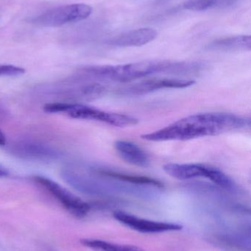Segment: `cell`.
I'll return each instance as SVG.
<instances>
[{
  "label": "cell",
  "instance_id": "8992f818",
  "mask_svg": "<svg viewBox=\"0 0 251 251\" xmlns=\"http://www.w3.org/2000/svg\"><path fill=\"white\" fill-rule=\"evenodd\" d=\"M34 181L51 195L74 218L81 219L90 212L91 206L86 202L62 187L56 181L41 176L34 177Z\"/></svg>",
  "mask_w": 251,
  "mask_h": 251
},
{
  "label": "cell",
  "instance_id": "ba28073f",
  "mask_svg": "<svg viewBox=\"0 0 251 251\" xmlns=\"http://www.w3.org/2000/svg\"><path fill=\"white\" fill-rule=\"evenodd\" d=\"M195 83L193 79H173V78H153L133 84L121 90L122 94L141 96L166 88H186Z\"/></svg>",
  "mask_w": 251,
  "mask_h": 251
},
{
  "label": "cell",
  "instance_id": "e0dca14e",
  "mask_svg": "<svg viewBox=\"0 0 251 251\" xmlns=\"http://www.w3.org/2000/svg\"><path fill=\"white\" fill-rule=\"evenodd\" d=\"M6 143V137L4 134H3L1 130L0 129V146H4Z\"/></svg>",
  "mask_w": 251,
  "mask_h": 251
},
{
  "label": "cell",
  "instance_id": "6da1fadb",
  "mask_svg": "<svg viewBox=\"0 0 251 251\" xmlns=\"http://www.w3.org/2000/svg\"><path fill=\"white\" fill-rule=\"evenodd\" d=\"M249 125L245 118L231 113H198L183 118L166 127L141 135L147 141L163 142L193 140L245 128Z\"/></svg>",
  "mask_w": 251,
  "mask_h": 251
},
{
  "label": "cell",
  "instance_id": "8fae6325",
  "mask_svg": "<svg viewBox=\"0 0 251 251\" xmlns=\"http://www.w3.org/2000/svg\"><path fill=\"white\" fill-rule=\"evenodd\" d=\"M209 50L217 51H250V35H236L215 40L209 45Z\"/></svg>",
  "mask_w": 251,
  "mask_h": 251
},
{
  "label": "cell",
  "instance_id": "30bf717a",
  "mask_svg": "<svg viewBox=\"0 0 251 251\" xmlns=\"http://www.w3.org/2000/svg\"><path fill=\"white\" fill-rule=\"evenodd\" d=\"M114 148L119 156L125 162L140 168L150 165V159L147 153L135 143L125 140L115 142Z\"/></svg>",
  "mask_w": 251,
  "mask_h": 251
},
{
  "label": "cell",
  "instance_id": "9c48e42d",
  "mask_svg": "<svg viewBox=\"0 0 251 251\" xmlns=\"http://www.w3.org/2000/svg\"><path fill=\"white\" fill-rule=\"evenodd\" d=\"M157 35V32L153 28H139L113 37L108 43L115 47H141L153 41Z\"/></svg>",
  "mask_w": 251,
  "mask_h": 251
},
{
  "label": "cell",
  "instance_id": "5bb4252c",
  "mask_svg": "<svg viewBox=\"0 0 251 251\" xmlns=\"http://www.w3.org/2000/svg\"><path fill=\"white\" fill-rule=\"evenodd\" d=\"M237 0H187L183 3V8L193 11H206L218 7H227Z\"/></svg>",
  "mask_w": 251,
  "mask_h": 251
},
{
  "label": "cell",
  "instance_id": "277c9868",
  "mask_svg": "<svg viewBox=\"0 0 251 251\" xmlns=\"http://www.w3.org/2000/svg\"><path fill=\"white\" fill-rule=\"evenodd\" d=\"M164 171L172 178L190 180L206 178L214 184L226 190H235L234 181L218 168L203 164L169 163L164 165Z\"/></svg>",
  "mask_w": 251,
  "mask_h": 251
},
{
  "label": "cell",
  "instance_id": "3957f363",
  "mask_svg": "<svg viewBox=\"0 0 251 251\" xmlns=\"http://www.w3.org/2000/svg\"><path fill=\"white\" fill-rule=\"evenodd\" d=\"M44 110L46 113H63L72 119L94 121L116 127L133 126L139 123L137 118L129 115L103 111L91 106L75 103H49L45 104Z\"/></svg>",
  "mask_w": 251,
  "mask_h": 251
},
{
  "label": "cell",
  "instance_id": "4fadbf2b",
  "mask_svg": "<svg viewBox=\"0 0 251 251\" xmlns=\"http://www.w3.org/2000/svg\"><path fill=\"white\" fill-rule=\"evenodd\" d=\"M81 243L85 247L95 251H144L137 246L116 244L94 239H82Z\"/></svg>",
  "mask_w": 251,
  "mask_h": 251
},
{
  "label": "cell",
  "instance_id": "7a4b0ae2",
  "mask_svg": "<svg viewBox=\"0 0 251 251\" xmlns=\"http://www.w3.org/2000/svg\"><path fill=\"white\" fill-rule=\"evenodd\" d=\"M196 62L140 61L116 66H91L81 69L87 76L109 79L118 82H128L158 74L190 75L201 69Z\"/></svg>",
  "mask_w": 251,
  "mask_h": 251
},
{
  "label": "cell",
  "instance_id": "9a60e30c",
  "mask_svg": "<svg viewBox=\"0 0 251 251\" xmlns=\"http://www.w3.org/2000/svg\"><path fill=\"white\" fill-rule=\"evenodd\" d=\"M25 70L23 68L13 65H0V76H14L23 75Z\"/></svg>",
  "mask_w": 251,
  "mask_h": 251
},
{
  "label": "cell",
  "instance_id": "2e32d148",
  "mask_svg": "<svg viewBox=\"0 0 251 251\" xmlns=\"http://www.w3.org/2000/svg\"><path fill=\"white\" fill-rule=\"evenodd\" d=\"M8 175V171L0 165V178L7 176Z\"/></svg>",
  "mask_w": 251,
  "mask_h": 251
},
{
  "label": "cell",
  "instance_id": "7c38bea8",
  "mask_svg": "<svg viewBox=\"0 0 251 251\" xmlns=\"http://www.w3.org/2000/svg\"><path fill=\"white\" fill-rule=\"evenodd\" d=\"M96 172L103 176L114 178L124 182L131 183L137 185L147 186V187H156V188H163L164 184L159 180L150 177L142 176L131 175V174H122L116 171H109V170L97 169Z\"/></svg>",
  "mask_w": 251,
  "mask_h": 251
},
{
  "label": "cell",
  "instance_id": "52a82bcc",
  "mask_svg": "<svg viewBox=\"0 0 251 251\" xmlns=\"http://www.w3.org/2000/svg\"><path fill=\"white\" fill-rule=\"evenodd\" d=\"M113 218L125 226L142 234H160L169 231H181L182 229V226L179 224L150 221L122 211L115 212Z\"/></svg>",
  "mask_w": 251,
  "mask_h": 251
},
{
  "label": "cell",
  "instance_id": "5b68a950",
  "mask_svg": "<svg viewBox=\"0 0 251 251\" xmlns=\"http://www.w3.org/2000/svg\"><path fill=\"white\" fill-rule=\"evenodd\" d=\"M93 9L84 3L66 4L47 10L29 20L31 23L46 27H56L88 19Z\"/></svg>",
  "mask_w": 251,
  "mask_h": 251
}]
</instances>
